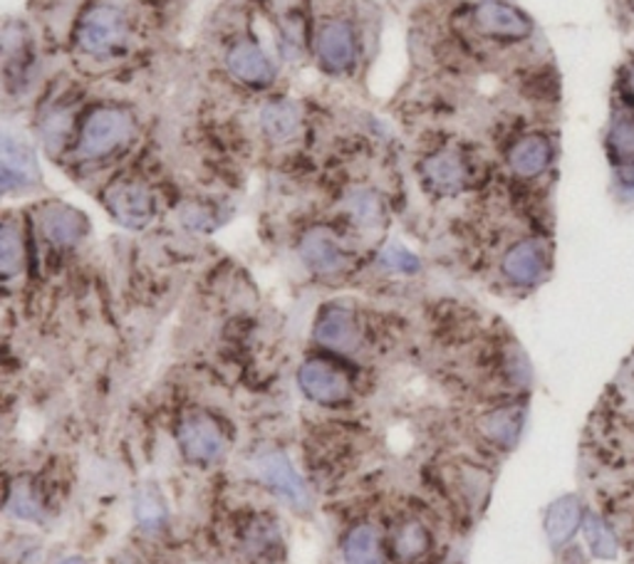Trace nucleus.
<instances>
[{
    "instance_id": "26",
    "label": "nucleus",
    "mask_w": 634,
    "mask_h": 564,
    "mask_svg": "<svg viewBox=\"0 0 634 564\" xmlns=\"http://www.w3.org/2000/svg\"><path fill=\"white\" fill-rule=\"evenodd\" d=\"M8 510L13 512L15 518L40 520V506H37L35 496H33V492H30V490L20 488V486H15L13 490H10V496H8Z\"/></svg>"
},
{
    "instance_id": "15",
    "label": "nucleus",
    "mask_w": 634,
    "mask_h": 564,
    "mask_svg": "<svg viewBox=\"0 0 634 564\" xmlns=\"http://www.w3.org/2000/svg\"><path fill=\"white\" fill-rule=\"evenodd\" d=\"M342 555H345L347 564H385L387 547L375 528L355 525L342 542Z\"/></svg>"
},
{
    "instance_id": "20",
    "label": "nucleus",
    "mask_w": 634,
    "mask_h": 564,
    "mask_svg": "<svg viewBox=\"0 0 634 564\" xmlns=\"http://www.w3.org/2000/svg\"><path fill=\"white\" fill-rule=\"evenodd\" d=\"M431 547V532L421 520H405L391 535V550L399 562H417L429 552Z\"/></svg>"
},
{
    "instance_id": "10",
    "label": "nucleus",
    "mask_w": 634,
    "mask_h": 564,
    "mask_svg": "<svg viewBox=\"0 0 634 564\" xmlns=\"http://www.w3.org/2000/svg\"><path fill=\"white\" fill-rule=\"evenodd\" d=\"M300 253H303V260L310 265V270H315L320 275H335L347 265L345 250H342L337 240L325 234V230L308 234L303 243H300Z\"/></svg>"
},
{
    "instance_id": "24",
    "label": "nucleus",
    "mask_w": 634,
    "mask_h": 564,
    "mask_svg": "<svg viewBox=\"0 0 634 564\" xmlns=\"http://www.w3.org/2000/svg\"><path fill=\"white\" fill-rule=\"evenodd\" d=\"M135 518L142 530H159L166 522V506L152 488H142L135 500Z\"/></svg>"
},
{
    "instance_id": "13",
    "label": "nucleus",
    "mask_w": 634,
    "mask_h": 564,
    "mask_svg": "<svg viewBox=\"0 0 634 564\" xmlns=\"http://www.w3.org/2000/svg\"><path fill=\"white\" fill-rule=\"evenodd\" d=\"M318 50L322 63L330 69H335V73L337 69H345L352 65V59H355V33H352L347 23L335 20V23L322 28Z\"/></svg>"
},
{
    "instance_id": "18",
    "label": "nucleus",
    "mask_w": 634,
    "mask_h": 564,
    "mask_svg": "<svg viewBox=\"0 0 634 564\" xmlns=\"http://www.w3.org/2000/svg\"><path fill=\"white\" fill-rule=\"evenodd\" d=\"M85 230V220L77 210L67 206H53L43 214V234L55 248L75 246Z\"/></svg>"
},
{
    "instance_id": "31",
    "label": "nucleus",
    "mask_w": 634,
    "mask_h": 564,
    "mask_svg": "<svg viewBox=\"0 0 634 564\" xmlns=\"http://www.w3.org/2000/svg\"><path fill=\"white\" fill-rule=\"evenodd\" d=\"M627 3H630V8H632V10H634V0H627Z\"/></svg>"
},
{
    "instance_id": "11",
    "label": "nucleus",
    "mask_w": 634,
    "mask_h": 564,
    "mask_svg": "<svg viewBox=\"0 0 634 564\" xmlns=\"http://www.w3.org/2000/svg\"><path fill=\"white\" fill-rule=\"evenodd\" d=\"M228 67L230 73L248 85L264 87L273 79V65H270L264 50L250 43V40H240L238 45H234L228 53Z\"/></svg>"
},
{
    "instance_id": "28",
    "label": "nucleus",
    "mask_w": 634,
    "mask_h": 564,
    "mask_svg": "<svg viewBox=\"0 0 634 564\" xmlns=\"http://www.w3.org/2000/svg\"><path fill=\"white\" fill-rule=\"evenodd\" d=\"M382 214V208H379V200L375 196H357L355 198V216L357 220H362V224H375L377 216Z\"/></svg>"
},
{
    "instance_id": "5",
    "label": "nucleus",
    "mask_w": 634,
    "mask_h": 564,
    "mask_svg": "<svg viewBox=\"0 0 634 564\" xmlns=\"http://www.w3.org/2000/svg\"><path fill=\"white\" fill-rule=\"evenodd\" d=\"M256 473L258 478L266 482L270 490H276L278 496L293 502L295 508H308L310 496L303 480L293 468V463L286 456L283 451H266L256 458Z\"/></svg>"
},
{
    "instance_id": "21",
    "label": "nucleus",
    "mask_w": 634,
    "mask_h": 564,
    "mask_svg": "<svg viewBox=\"0 0 634 564\" xmlns=\"http://www.w3.org/2000/svg\"><path fill=\"white\" fill-rule=\"evenodd\" d=\"M425 176L439 194H456L466 184V169L454 154L431 156L425 164Z\"/></svg>"
},
{
    "instance_id": "12",
    "label": "nucleus",
    "mask_w": 634,
    "mask_h": 564,
    "mask_svg": "<svg viewBox=\"0 0 634 564\" xmlns=\"http://www.w3.org/2000/svg\"><path fill=\"white\" fill-rule=\"evenodd\" d=\"M608 154L615 169H634V112L625 105L615 107L605 137Z\"/></svg>"
},
{
    "instance_id": "19",
    "label": "nucleus",
    "mask_w": 634,
    "mask_h": 564,
    "mask_svg": "<svg viewBox=\"0 0 634 564\" xmlns=\"http://www.w3.org/2000/svg\"><path fill=\"white\" fill-rule=\"evenodd\" d=\"M523 429V411L520 409H496L481 419V433L488 443L498 448H513L518 443Z\"/></svg>"
},
{
    "instance_id": "2",
    "label": "nucleus",
    "mask_w": 634,
    "mask_h": 564,
    "mask_svg": "<svg viewBox=\"0 0 634 564\" xmlns=\"http://www.w3.org/2000/svg\"><path fill=\"white\" fill-rule=\"evenodd\" d=\"M300 389L320 406H342L352 394V381L337 365L327 359H308L300 367Z\"/></svg>"
},
{
    "instance_id": "7",
    "label": "nucleus",
    "mask_w": 634,
    "mask_h": 564,
    "mask_svg": "<svg viewBox=\"0 0 634 564\" xmlns=\"http://www.w3.org/2000/svg\"><path fill=\"white\" fill-rule=\"evenodd\" d=\"M474 20L481 33L501 40H526L533 33V23L526 13L518 8L498 3V0H486L474 13Z\"/></svg>"
},
{
    "instance_id": "22",
    "label": "nucleus",
    "mask_w": 634,
    "mask_h": 564,
    "mask_svg": "<svg viewBox=\"0 0 634 564\" xmlns=\"http://www.w3.org/2000/svg\"><path fill=\"white\" fill-rule=\"evenodd\" d=\"M300 117L293 102H273L264 109V129L270 139L286 141L298 132Z\"/></svg>"
},
{
    "instance_id": "6",
    "label": "nucleus",
    "mask_w": 634,
    "mask_h": 564,
    "mask_svg": "<svg viewBox=\"0 0 634 564\" xmlns=\"http://www.w3.org/2000/svg\"><path fill=\"white\" fill-rule=\"evenodd\" d=\"M105 204L119 224L127 228H144L154 216V200L144 186L135 181H117L107 188Z\"/></svg>"
},
{
    "instance_id": "1",
    "label": "nucleus",
    "mask_w": 634,
    "mask_h": 564,
    "mask_svg": "<svg viewBox=\"0 0 634 564\" xmlns=\"http://www.w3.org/2000/svg\"><path fill=\"white\" fill-rule=\"evenodd\" d=\"M132 119L119 109H97L85 122L77 154L83 159L109 156L132 139Z\"/></svg>"
},
{
    "instance_id": "27",
    "label": "nucleus",
    "mask_w": 634,
    "mask_h": 564,
    "mask_svg": "<svg viewBox=\"0 0 634 564\" xmlns=\"http://www.w3.org/2000/svg\"><path fill=\"white\" fill-rule=\"evenodd\" d=\"M382 263L391 270H399V273H417L419 270V260L409 253V250L391 246L382 253Z\"/></svg>"
},
{
    "instance_id": "3",
    "label": "nucleus",
    "mask_w": 634,
    "mask_h": 564,
    "mask_svg": "<svg viewBox=\"0 0 634 564\" xmlns=\"http://www.w3.org/2000/svg\"><path fill=\"white\" fill-rule=\"evenodd\" d=\"M77 40H79V47H83L89 55H97V57L115 55L127 40V25H125L122 13L109 6L93 10V13L85 18L83 28H79Z\"/></svg>"
},
{
    "instance_id": "4",
    "label": "nucleus",
    "mask_w": 634,
    "mask_h": 564,
    "mask_svg": "<svg viewBox=\"0 0 634 564\" xmlns=\"http://www.w3.org/2000/svg\"><path fill=\"white\" fill-rule=\"evenodd\" d=\"M179 448L191 463L208 466V463H216L226 453V438L216 426V421L194 414L181 421Z\"/></svg>"
},
{
    "instance_id": "16",
    "label": "nucleus",
    "mask_w": 634,
    "mask_h": 564,
    "mask_svg": "<svg viewBox=\"0 0 634 564\" xmlns=\"http://www.w3.org/2000/svg\"><path fill=\"white\" fill-rule=\"evenodd\" d=\"M37 181L35 159L30 154V149L20 144L13 137L3 139V188H20L30 186Z\"/></svg>"
},
{
    "instance_id": "8",
    "label": "nucleus",
    "mask_w": 634,
    "mask_h": 564,
    "mask_svg": "<svg viewBox=\"0 0 634 564\" xmlns=\"http://www.w3.org/2000/svg\"><path fill=\"white\" fill-rule=\"evenodd\" d=\"M548 270V253L538 240H520L513 246L506 258H503V275H506L513 285L530 288L542 280Z\"/></svg>"
},
{
    "instance_id": "14",
    "label": "nucleus",
    "mask_w": 634,
    "mask_h": 564,
    "mask_svg": "<svg viewBox=\"0 0 634 564\" xmlns=\"http://www.w3.org/2000/svg\"><path fill=\"white\" fill-rule=\"evenodd\" d=\"M315 337L325 347L342 349V351L352 349L357 341L355 315H352V312L345 307H327L318 319Z\"/></svg>"
},
{
    "instance_id": "30",
    "label": "nucleus",
    "mask_w": 634,
    "mask_h": 564,
    "mask_svg": "<svg viewBox=\"0 0 634 564\" xmlns=\"http://www.w3.org/2000/svg\"><path fill=\"white\" fill-rule=\"evenodd\" d=\"M63 564H85V562H83V560H79V557H73V560H65Z\"/></svg>"
},
{
    "instance_id": "17",
    "label": "nucleus",
    "mask_w": 634,
    "mask_h": 564,
    "mask_svg": "<svg viewBox=\"0 0 634 564\" xmlns=\"http://www.w3.org/2000/svg\"><path fill=\"white\" fill-rule=\"evenodd\" d=\"M582 522V506L576 496H566L552 502L546 512V532L552 545L560 547L576 535Z\"/></svg>"
},
{
    "instance_id": "25",
    "label": "nucleus",
    "mask_w": 634,
    "mask_h": 564,
    "mask_svg": "<svg viewBox=\"0 0 634 564\" xmlns=\"http://www.w3.org/2000/svg\"><path fill=\"white\" fill-rule=\"evenodd\" d=\"M585 540L592 555L598 560H612L617 557V540L615 532H612L605 522H602L598 516H590L585 520Z\"/></svg>"
},
{
    "instance_id": "9",
    "label": "nucleus",
    "mask_w": 634,
    "mask_h": 564,
    "mask_svg": "<svg viewBox=\"0 0 634 564\" xmlns=\"http://www.w3.org/2000/svg\"><path fill=\"white\" fill-rule=\"evenodd\" d=\"M552 144L546 134L520 137L508 151V164L513 174L523 178H536L550 166Z\"/></svg>"
},
{
    "instance_id": "29",
    "label": "nucleus",
    "mask_w": 634,
    "mask_h": 564,
    "mask_svg": "<svg viewBox=\"0 0 634 564\" xmlns=\"http://www.w3.org/2000/svg\"><path fill=\"white\" fill-rule=\"evenodd\" d=\"M617 85H620V105H625L634 112V57L625 65V69H622Z\"/></svg>"
},
{
    "instance_id": "23",
    "label": "nucleus",
    "mask_w": 634,
    "mask_h": 564,
    "mask_svg": "<svg viewBox=\"0 0 634 564\" xmlns=\"http://www.w3.org/2000/svg\"><path fill=\"white\" fill-rule=\"evenodd\" d=\"M25 263V250H23V238H20V230L13 224L3 226V234H0V273L6 280L15 278Z\"/></svg>"
}]
</instances>
